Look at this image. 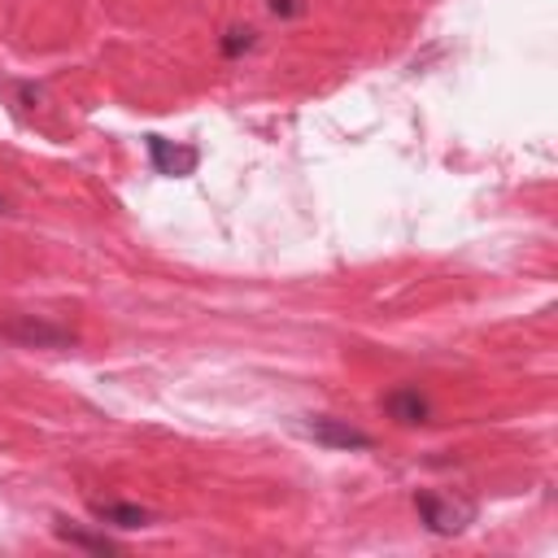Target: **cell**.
I'll return each instance as SVG.
<instances>
[{
  "label": "cell",
  "mask_w": 558,
  "mask_h": 558,
  "mask_svg": "<svg viewBox=\"0 0 558 558\" xmlns=\"http://www.w3.org/2000/svg\"><path fill=\"white\" fill-rule=\"evenodd\" d=\"M414 510H418V523H423L432 536H462V532L475 523V501H466V497L418 493V497H414Z\"/></svg>",
  "instance_id": "1"
},
{
  "label": "cell",
  "mask_w": 558,
  "mask_h": 558,
  "mask_svg": "<svg viewBox=\"0 0 558 558\" xmlns=\"http://www.w3.org/2000/svg\"><path fill=\"white\" fill-rule=\"evenodd\" d=\"M0 340L22 344V349H74L78 331L61 327V323H48V318H35V314H17V318L0 323Z\"/></svg>",
  "instance_id": "2"
},
{
  "label": "cell",
  "mask_w": 558,
  "mask_h": 558,
  "mask_svg": "<svg viewBox=\"0 0 558 558\" xmlns=\"http://www.w3.org/2000/svg\"><path fill=\"white\" fill-rule=\"evenodd\" d=\"M301 432L314 445H323V449H371L375 445L371 432H362V427H353L344 418H331V414H305L301 418Z\"/></svg>",
  "instance_id": "3"
},
{
  "label": "cell",
  "mask_w": 558,
  "mask_h": 558,
  "mask_svg": "<svg viewBox=\"0 0 558 558\" xmlns=\"http://www.w3.org/2000/svg\"><path fill=\"white\" fill-rule=\"evenodd\" d=\"M148 161H153L157 174H166V179H183V174L196 170L201 148H196V144H170L166 135H148Z\"/></svg>",
  "instance_id": "4"
},
{
  "label": "cell",
  "mask_w": 558,
  "mask_h": 558,
  "mask_svg": "<svg viewBox=\"0 0 558 558\" xmlns=\"http://www.w3.org/2000/svg\"><path fill=\"white\" fill-rule=\"evenodd\" d=\"M384 414H388L392 423H401V427H418V423L432 418V401H427L418 388H392V392L384 397Z\"/></svg>",
  "instance_id": "5"
},
{
  "label": "cell",
  "mask_w": 558,
  "mask_h": 558,
  "mask_svg": "<svg viewBox=\"0 0 558 558\" xmlns=\"http://www.w3.org/2000/svg\"><path fill=\"white\" fill-rule=\"evenodd\" d=\"M92 519L100 527H118V532H135L153 523V510L135 506V501H92Z\"/></svg>",
  "instance_id": "6"
},
{
  "label": "cell",
  "mask_w": 558,
  "mask_h": 558,
  "mask_svg": "<svg viewBox=\"0 0 558 558\" xmlns=\"http://www.w3.org/2000/svg\"><path fill=\"white\" fill-rule=\"evenodd\" d=\"M65 545H78V549H87V554H118V541H109V536H96V532H83V527H65L61 519H57V527H52Z\"/></svg>",
  "instance_id": "7"
},
{
  "label": "cell",
  "mask_w": 558,
  "mask_h": 558,
  "mask_svg": "<svg viewBox=\"0 0 558 558\" xmlns=\"http://www.w3.org/2000/svg\"><path fill=\"white\" fill-rule=\"evenodd\" d=\"M253 44H257V31H253V26H231L218 48H222V57H240V52H248Z\"/></svg>",
  "instance_id": "8"
},
{
  "label": "cell",
  "mask_w": 558,
  "mask_h": 558,
  "mask_svg": "<svg viewBox=\"0 0 558 558\" xmlns=\"http://www.w3.org/2000/svg\"><path fill=\"white\" fill-rule=\"evenodd\" d=\"M266 9L275 17H301L305 13V0H266Z\"/></svg>",
  "instance_id": "9"
},
{
  "label": "cell",
  "mask_w": 558,
  "mask_h": 558,
  "mask_svg": "<svg viewBox=\"0 0 558 558\" xmlns=\"http://www.w3.org/2000/svg\"><path fill=\"white\" fill-rule=\"evenodd\" d=\"M0 214H4V196H0Z\"/></svg>",
  "instance_id": "10"
}]
</instances>
